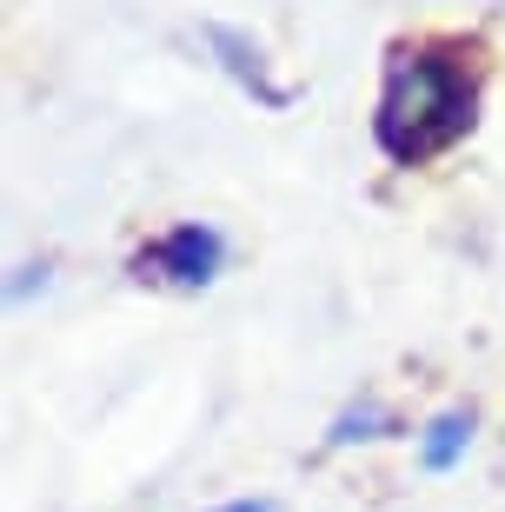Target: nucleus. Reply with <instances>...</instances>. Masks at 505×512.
Returning a JSON list of instances; mask_svg holds the SVG:
<instances>
[{
	"mask_svg": "<svg viewBox=\"0 0 505 512\" xmlns=\"http://www.w3.org/2000/svg\"><path fill=\"white\" fill-rule=\"evenodd\" d=\"M486 114V47L466 34H419L393 40L379 67L373 100V147L386 167H432L459 140H472Z\"/></svg>",
	"mask_w": 505,
	"mask_h": 512,
	"instance_id": "1",
	"label": "nucleus"
},
{
	"mask_svg": "<svg viewBox=\"0 0 505 512\" xmlns=\"http://www.w3.org/2000/svg\"><path fill=\"white\" fill-rule=\"evenodd\" d=\"M226 273V233L213 220H173L167 233H153L147 247L133 253V280L173 286V293H200Z\"/></svg>",
	"mask_w": 505,
	"mask_h": 512,
	"instance_id": "2",
	"label": "nucleus"
},
{
	"mask_svg": "<svg viewBox=\"0 0 505 512\" xmlns=\"http://www.w3.org/2000/svg\"><path fill=\"white\" fill-rule=\"evenodd\" d=\"M200 47H206V60H213L246 100H260L266 114H286V107H293V87L273 74L266 47L246 34V27H233V20H200Z\"/></svg>",
	"mask_w": 505,
	"mask_h": 512,
	"instance_id": "3",
	"label": "nucleus"
},
{
	"mask_svg": "<svg viewBox=\"0 0 505 512\" xmlns=\"http://www.w3.org/2000/svg\"><path fill=\"white\" fill-rule=\"evenodd\" d=\"M472 433H479V413L472 406H446V413H432L426 426H419V466L426 473H452L459 459L472 453Z\"/></svg>",
	"mask_w": 505,
	"mask_h": 512,
	"instance_id": "4",
	"label": "nucleus"
},
{
	"mask_svg": "<svg viewBox=\"0 0 505 512\" xmlns=\"http://www.w3.org/2000/svg\"><path fill=\"white\" fill-rule=\"evenodd\" d=\"M386 433H393V413H386V399L366 393V399H353V406H346V413L333 419L326 446L339 453V446H359V439H386Z\"/></svg>",
	"mask_w": 505,
	"mask_h": 512,
	"instance_id": "5",
	"label": "nucleus"
},
{
	"mask_svg": "<svg viewBox=\"0 0 505 512\" xmlns=\"http://www.w3.org/2000/svg\"><path fill=\"white\" fill-rule=\"evenodd\" d=\"M213 512H280L273 499H226V506H213Z\"/></svg>",
	"mask_w": 505,
	"mask_h": 512,
	"instance_id": "6",
	"label": "nucleus"
}]
</instances>
